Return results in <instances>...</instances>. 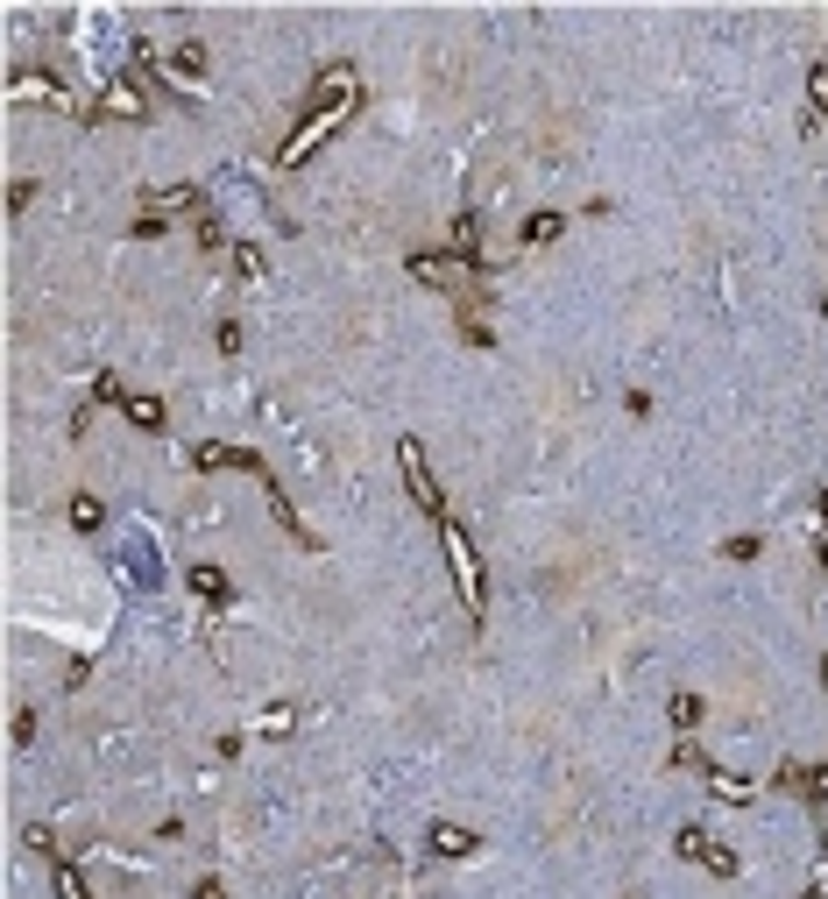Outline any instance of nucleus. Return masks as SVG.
<instances>
[{
	"label": "nucleus",
	"instance_id": "1",
	"mask_svg": "<svg viewBox=\"0 0 828 899\" xmlns=\"http://www.w3.org/2000/svg\"><path fill=\"white\" fill-rule=\"evenodd\" d=\"M361 107V79H354V65L348 57H334V65L319 71V85H312V100H305V121L291 128V142L277 149V171H298V163L312 156V149L326 142V135H340L348 128V114Z\"/></svg>",
	"mask_w": 828,
	"mask_h": 899
},
{
	"label": "nucleus",
	"instance_id": "2",
	"mask_svg": "<svg viewBox=\"0 0 828 899\" xmlns=\"http://www.w3.org/2000/svg\"><path fill=\"white\" fill-rule=\"evenodd\" d=\"M440 546H446V567H454V588H460V609H468V623L489 617V574H481V552L468 538V524L446 517L440 524Z\"/></svg>",
	"mask_w": 828,
	"mask_h": 899
},
{
	"label": "nucleus",
	"instance_id": "3",
	"mask_svg": "<svg viewBox=\"0 0 828 899\" xmlns=\"http://www.w3.org/2000/svg\"><path fill=\"white\" fill-rule=\"evenodd\" d=\"M397 468H404V489H411V503H418V511H425L432 524L454 517V511H446V489L432 482V460H425V446H418V440H404V446H397Z\"/></svg>",
	"mask_w": 828,
	"mask_h": 899
},
{
	"label": "nucleus",
	"instance_id": "4",
	"mask_svg": "<svg viewBox=\"0 0 828 899\" xmlns=\"http://www.w3.org/2000/svg\"><path fill=\"white\" fill-rule=\"evenodd\" d=\"M673 857H680V864H701V872H715V878H736V850L715 843L701 821H687V829L673 836Z\"/></svg>",
	"mask_w": 828,
	"mask_h": 899
},
{
	"label": "nucleus",
	"instance_id": "5",
	"mask_svg": "<svg viewBox=\"0 0 828 899\" xmlns=\"http://www.w3.org/2000/svg\"><path fill=\"white\" fill-rule=\"evenodd\" d=\"M191 468H206V475H255V482H277V475H269V460L255 454V446H199V454H191Z\"/></svg>",
	"mask_w": 828,
	"mask_h": 899
},
{
	"label": "nucleus",
	"instance_id": "6",
	"mask_svg": "<svg viewBox=\"0 0 828 899\" xmlns=\"http://www.w3.org/2000/svg\"><path fill=\"white\" fill-rule=\"evenodd\" d=\"M404 269H411V283H425V291H446V297L468 291V269L446 256V248H418V256L404 262Z\"/></svg>",
	"mask_w": 828,
	"mask_h": 899
},
{
	"label": "nucleus",
	"instance_id": "7",
	"mask_svg": "<svg viewBox=\"0 0 828 899\" xmlns=\"http://www.w3.org/2000/svg\"><path fill=\"white\" fill-rule=\"evenodd\" d=\"M28 850H36V857L50 864V878H57V899H93V892H85V878H79V864H71L65 850H57V836H50V829H28Z\"/></svg>",
	"mask_w": 828,
	"mask_h": 899
},
{
	"label": "nucleus",
	"instance_id": "8",
	"mask_svg": "<svg viewBox=\"0 0 828 899\" xmlns=\"http://www.w3.org/2000/svg\"><path fill=\"white\" fill-rule=\"evenodd\" d=\"M120 418H128L135 432H171V411H163V397H149V389H128V397H120Z\"/></svg>",
	"mask_w": 828,
	"mask_h": 899
},
{
	"label": "nucleus",
	"instance_id": "9",
	"mask_svg": "<svg viewBox=\"0 0 828 899\" xmlns=\"http://www.w3.org/2000/svg\"><path fill=\"white\" fill-rule=\"evenodd\" d=\"M263 497H269V517H277V524H283V538H291V546H305V552H319V532H312V524H305V517H298V511H291V497H283V489H277V482H269V489H263Z\"/></svg>",
	"mask_w": 828,
	"mask_h": 899
},
{
	"label": "nucleus",
	"instance_id": "10",
	"mask_svg": "<svg viewBox=\"0 0 828 899\" xmlns=\"http://www.w3.org/2000/svg\"><path fill=\"white\" fill-rule=\"evenodd\" d=\"M425 850H432V857H475V850H481V836H475V829H460V821H432Z\"/></svg>",
	"mask_w": 828,
	"mask_h": 899
},
{
	"label": "nucleus",
	"instance_id": "11",
	"mask_svg": "<svg viewBox=\"0 0 828 899\" xmlns=\"http://www.w3.org/2000/svg\"><path fill=\"white\" fill-rule=\"evenodd\" d=\"M199 206H206V191H199V185H171V191H149V199H142V213L171 220V213H199Z\"/></svg>",
	"mask_w": 828,
	"mask_h": 899
},
{
	"label": "nucleus",
	"instance_id": "12",
	"mask_svg": "<svg viewBox=\"0 0 828 899\" xmlns=\"http://www.w3.org/2000/svg\"><path fill=\"white\" fill-rule=\"evenodd\" d=\"M185 581H191V595H199V603H206V609H228V603H234V581H228V574H220V567H206V560H199V567H191V574H185Z\"/></svg>",
	"mask_w": 828,
	"mask_h": 899
},
{
	"label": "nucleus",
	"instance_id": "13",
	"mask_svg": "<svg viewBox=\"0 0 828 899\" xmlns=\"http://www.w3.org/2000/svg\"><path fill=\"white\" fill-rule=\"evenodd\" d=\"M567 234V213H552V206H538V213H524V227H517V242L524 248H552Z\"/></svg>",
	"mask_w": 828,
	"mask_h": 899
},
{
	"label": "nucleus",
	"instance_id": "14",
	"mask_svg": "<svg viewBox=\"0 0 828 899\" xmlns=\"http://www.w3.org/2000/svg\"><path fill=\"white\" fill-rule=\"evenodd\" d=\"M65 517H71V532H100V524H107V503H100V497H85V489H79V497L65 503Z\"/></svg>",
	"mask_w": 828,
	"mask_h": 899
},
{
	"label": "nucleus",
	"instance_id": "15",
	"mask_svg": "<svg viewBox=\"0 0 828 899\" xmlns=\"http://www.w3.org/2000/svg\"><path fill=\"white\" fill-rule=\"evenodd\" d=\"M701 715H709V709H701V694H687V687L666 701V723L680 729V737H687V729H701Z\"/></svg>",
	"mask_w": 828,
	"mask_h": 899
},
{
	"label": "nucleus",
	"instance_id": "16",
	"mask_svg": "<svg viewBox=\"0 0 828 899\" xmlns=\"http://www.w3.org/2000/svg\"><path fill=\"white\" fill-rule=\"evenodd\" d=\"M807 121H828V57L807 65Z\"/></svg>",
	"mask_w": 828,
	"mask_h": 899
},
{
	"label": "nucleus",
	"instance_id": "17",
	"mask_svg": "<svg viewBox=\"0 0 828 899\" xmlns=\"http://www.w3.org/2000/svg\"><path fill=\"white\" fill-rule=\"evenodd\" d=\"M206 65H213V57H206V43H177V50H171V71H177V79H206Z\"/></svg>",
	"mask_w": 828,
	"mask_h": 899
},
{
	"label": "nucleus",
	"instance_id": "18",
	"mask_svg": "<svg viewBox=\"0 0 828 899\" xmlns=\"http://www.w3.org/2000/svg\"><path fill=\"white\" fill-rule=\"evenodd\" d=\"M765 552V538L758 532H736V538H722V560H736V567H750Z\"/></svg>",
	"mask_w": 828,
	"mask_h": 899
},
{
	"label": "nucleus",
	"instance_id": "19",
	"mask_svg": "<svg viewBox=\"0 0 828 899\" xmlns=\"http://www.w3.org/2000/svg\"><path fill=\"white\" fill-rule=\"evenodd\" d=\"M234 277L241 283H263V248H255V242H234Z\"/></svg>",
	"mask_w": 828,
	"mask_h": 899
},
{
	"label": "nucleus",
	"instance_id": "20",
	"mask_svg": "<svg viewBox=\"0 0 828 899\" xmlns=\"http://www.w3.org/2000/svg\"><path fill=\"white\" fill-rule=\"evenodd\" d=\"M460 340H468V348H495V334H489L481 312H460Z\"/></svg>",
	"mask_w": 828,
	"mask_h": 899
},
{
	"label": "nucleus",
	"instance_id": "21",
	"mask_svg": "<svg viewBox=\"0 0 828 899\" xmlns=\"http://www.w3.org/2000/svg\"><path fill=\"white\" fill-rule=\"evenodd\" d=\"M28 206H36V177H14V185H8V213H14V220H22V213H28Z\"/></svg>",
	"mask_w": 828,
	"mask_h": 899
},
{
	"label": "nucleus",
	"instance_id": "22",
	"mask_svg": "<svg viewBox=\"0 0 828 899\" xmlns=\"http://www.w3.org/2000/svg\"><path fill=\"white\" fill-rule=\"evenodd\" d=\"M199 248H206V256H220V248H228V227H220L213 213H199Z\"/></svg>",
	"mask_w": 828,
	"mask_h": 899
},
{
	"label": "nucleus",
	"instance_id": "23",
	"mask_svg": "<svg viewBox=\"0 0 828 899\" xmlns=\"http://www.w3.org/2000/svg\"><path fill=\"white\" fill-rule=\"evenodd\" d=\"M120 397H128V383H120V376H93V404H114V411H120Z\"/></svg>",
	"mask_w": 828,
	"mask_h": 899
},
{
	"label": "nucleus",
	"instance_id": "24",
	"mask_svg": "<svg viewBox=\"0 0 828 899\" xmlns=\"http://www.w3.org/2000/svg\"><path fill=\"white\" fill-rule=\"evenodd\" d=\"M298 723V709H291V701H277V709H263V729H269V737H277V729H291Z\"/></svg>",
	"mask_w": 828,
	"mask_h": 899
},
{
	"label": "nucleus",
	"instance_id": "25",
	"mask_svg": "<svg viewBox=\"0 0 828 899\" xmlns=\"http://www.w3.org/2000/svg\"><path fill=\"white\" fill-rule=\"evenodd\" d=\"M14 744H36V709H14Z\"/></svg>",
	"mask_w": 828,
	"mask_h": 899
},
{
	"label": "nucleus",
	"instance_id": "26",
	"mask_svg": "<svg viewBox=\"0 0 828 899\" xmlns=\"http://www.w3.org/2000/svg\"><path fill=\"white\" fill-rule=\"evenodd\" d=\"M213 340H220V354H234V348H241V326H234V319H220V326H213Z\"/></svg>",
	"mask_w": 828,
	"mask_h": 899
},
{
	"label": "nucleus",
	"instance_id": "27",
	"mask_svg": "<svg viewBox=\"0 0 828 899\" xmlns=\"http://www.w3.org/2000/svg\"><path fill=\"white\" fill-rule=\"evenodd\" d=\"M191 899H228V886H220V878H199V886H191Z\"/></svg>",
	"mask_w": 828,
	"mask_h": 899
},
{
	"label": "nucleus",
	"instance_id": "28",
	"mask_svg": "<svg viewBox=\"0 0 828 899\" xmlns=\"http://www.w3.org/2000/svg\"><path fill=\"white\" fill-rule=\"evenodd\" d=\"M815 511H821V517H828V482H821V497H815Z\"/></svg>",
	"mask_w": 828,
	"mask_h": 899
},
{
	"label": "nucleus",
	"instance_id": "29",
	"mask_svg": "<svg viewBox=\"0 0 828 899\" xmlns=\"http://www.w3.org/2000/svg\"><path fill=\"white\" fill-rule=\"evenodd\" d=\"M801 899H828V892H821V886H807V892H801Z\"/></svg>",
	"mask_w": 828,
	"mask_h": 899
},
{
	"label": "nucleus",
	"instance_id": "30",
	"mask_svg": "<svg viewBox=\"0 0 828 899\" xmlns=\"http://www.w3.org/2000/svg\"><path fill=\"white\" fill-rule=\"evenodd\" d=\"M821 574H828V546H821Z\"/></svg>",
	"mask_w": 828,
	"mask_h": 899
},
{
	"label": "nucleus",
	"instance_id": "31",
	"mask_svg": "<svg viewBox=\"0 0 828 899\" xmlns=\"http://www.w3.org/2000/svg\"><path fill=\"white\" fill-rule=\"evenodd\" d=\"M821 687H828V658H821Z\"/></svg>",
	"mask_w": 828,
	"mask_h": 899
},
{
	"label": "nucleus",
	"instance_id": "32",
	"mask_svg": "<svg viewBox=\"0 0 828 899\" xmlns=\"http://www.w3.org/2000/svg\"><path fill=\"white\" fill-rule=\"evenodd\" d=\"M821 312H828V305H821Z\"/></svg>",
	"mask_w": 828,
	"mask_h": 899
}]
</instances>
